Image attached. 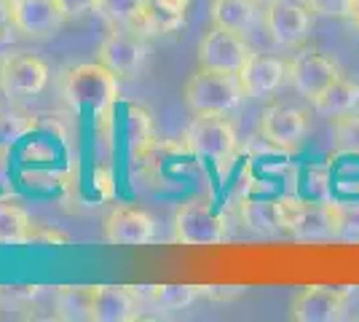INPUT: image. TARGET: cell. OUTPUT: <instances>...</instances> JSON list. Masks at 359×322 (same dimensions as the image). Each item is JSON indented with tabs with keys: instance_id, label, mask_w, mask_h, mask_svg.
<instances>
[{
	"instance_id": "29",
	"label": "cell",
	"mask_w": 359,
	"mask_h": 322,
	"mask_svg": "<svg viewBox=\"0 0 359 322\" xmlns=\"http://www.w3.org/2000/svg\"><path fill=\"white\" fill-rule=\"evenodd\" d=\"M30 245H67V236H65L62 231L46 229V226H38V223H35Z\"/></svg>"
},
{
	"instance_id": "14",
	"label": "cell",
	"mask_w": 359,
	"mask_h": 322,
	"mask_svg": "<svg viewBox=\"0 0 359 322\" xmlns=\"http://www.w3.org/2000/svg\"><path fill=\"white\" fill-rule=\"evenodd\" d=\"M140 298L126 285H97L91 288V314L97 322H132L140 317Z\"/></svg>"
},
{
	"instance_id": "3",
	"label": "cell",
	"mask_w": 359,
	"mask_h": 322,
	"mask_svg": "<svg viewBox=\"0 0 359 322\" xmlns=\"http://www.w3.org/2000/svg\"><path fill=\"white\" fill-rule=\"evenodd\" d=\"M185 145L201 159H210L217 167H228L239 151V135L225 113H196L188 123Z\"/></svg>"
},
{
	"instance_id": "17",
	"label": "cell",
	"mask_w": 359,
	"mask_h": 322,
	"mask_svg": "<svg viewBox=\"0 0 359 322\" xmlns=\"http://www.w3.org/2000/svg\"><path fill=\"white\" fill-rule=\"evenodd\" d=\"M260 14L257 0H212L210 16L215 27H225L233 32H250Z\"/></svg>"
},
{
	"instance_id": "20",
	"label": "cell",
	"mask_w": 359,
	"mask_h": 322,
	"mask_svg": "<svg viewBox=\"0 0 359 322\" xmlns=\"http://www.w3.org/2000/svg\"><path fill=\"white\" fill-rule=\"evenodd\" d=\"M32 217L14 199H0V245H30Z\"/></svg>"
},
{
	"instance_id": "24",
	"label": "cell",
	"mask_w": 359,
	"mask_h": 322,
	"mask_svg": "<svg viewBox=\"0 0 359 322\" xmlns=\"http://www.w3.org/2000/svg\"><path fill=\"white\" fill-rule=\"evenodd\" d=\"M330 129H332V140L341 151L348 154H359V110L344 113V116H335L330 119Z\"/></svg>"
},
{
	"instance_id": "5",
	"label": "cell",
	"mask_w": 359,
	"mask_h": 322,
	"mask_svg": "<svg viewBox=\"0 0 359 322\" xmlns=\"http://www.w3.org/2000/svg\"><path fill=\"white\" fill-rule=\"evenodd\" d=\"M150 57L148 38L132 27H110L97 48V60L118 78H137Z\"/></svg>"
},
{
	"instance_id": "4",
	"label": "cell",
	"mask_w": 359,
	"mask_h": 322,
	"mask_svg": "<svg viewBox=\"0 0 359 322\" xmlns=\"http://www.w3.org/2000/svg\"><path fill=\"white\" fill-rule=\"evenodd\" d=\"M172 236L180 245H220L228 239V220L215 213L207 201H185L175 213Z\"/></svg>"
},
{
	"instance_id": "13",
	"label": "cell",
	"mask_w": 359,
	"mask_h": 322,
	"mask_svg": "<svg viewBox=\"0 0 359 322\" xmlns=\"http://www.w3.org/2000/svg\"><path fill=\"white\" fill-rule=\"evenodd\" d=\"M16 32L32 41H48L62 30L65 19L57 0H19L14 3Z\"/></svg>"
},
{
	"instance_id": "8",
	"label": "cell",
	"mask_w": 359,
	"mask_h": 322,
	"mask_svg": "<svg viewBox=\"0 0 359 322\" xmlns=\"http://www.w3.org/2000/svg\"><path fill=\"white\" fill-rule=\"evenodd\" d=\"M351 290L348 288H327L309 285L292 295L290 320L295 322H338L348 314Z\"/></svg>"
},
{
	"instance_id": "16",
	"label": "cell",
	"mask_w": 359,
	"mask_h": 322,
	"mask_svg": "<svg viewBox=\"0 0 359 322\" xmlns=\"http://www.w3.org/2000/svg\"><path fill=\"white\" fill-rule=\"evenodd\" d=\"M191 0H145L132 30L142 32L145 38L169 35L185 25Z\"/></svg>"
},
{
	"instance_id": "7",
	"label": "cell",
	"mask_w": 359,
	"mask_h": 322,
	"mask_svg": "<svg viewBox=\"0 0 359 322\" xmlns=\"http://www.w3.org/2000/svg\"><path fill=\"white\" fill-rule=\"evenodd\" d=\"M263 25L269 38L282 48L300 46L314 25V11L303 0H271L263 8Z\"/></svg>"
},
{
	"instance_id": "6",
	"label": "cell",
	"mask_w": 359,
	"mask_h": 322,
	"mask_svg": "<svg viewBox=\"0 0 359 322\" xmlns=\"http://www.w3.org/2000/svg\"><path fill=\"white\" fill-rule=\"evenodd\" d=\"M48 65L30 51H8L0 57V92L8 100L35 97L48 83Z\"/></svg>"
},
{
	"instance_id": "28",
	"label": "cell",
	"mask_w": 359,
	"mask_h": 322,
	"mask_svg": "<svg viewBox=\"0 0 359 322\" xmlns=\"http://www.w3.org/2000/svg\"><path fill=\"white\" fill-rule=\"evenodd\" d=\"M57 6L62 8V14L67 19H81L86 14H94L100 0H57Z\"/></svg>"
},
{
	"instance_id": "11",
	"label": "cell",
	"mask_w": 359,
	"mask_h": 322,
	"mask_svg": "<svg viewBox=\"0 0 359 322\" xmlns=\"http://www.w3.org/2000/svg\"><path fill=\"white\" fill-rule=\"evenodd\" d=\"M252 54L255 51L241 32L215 27V25L198 43V65L212 67V70H223V73H241V67L247 65Z\"/></svg>"
},
{
	"instance_id": "12",
	"label": "cell",
	"mask_w": 359,
	"mask_h": 322,
	"mask_svg": "<svg viewBox=\"0 0 359 322\" xmlns=\"http://www.w3.org/2000/svg\"><path fill=\"white\" fill-rule=\"evenodd\" d=\"M156 229H158L156 217L148 210H140V207H113L107 213L105 223H102L105 242L126 247H140L153 242Z\"/></svg>"
},
{
	"instance_id": "26",
	"label": "cell",
	"mask_w": 359,
	"mask_h": 322,
	"mask_svg": "<svg viewBox=\"0 0 359 322\" xmlns=\"http://www.w3.org/2000/svg\"><path fill=\"white\" fill-rule=\"evenodd\" d=\"M314 16H332V19H348L354 0H306Z\"/></svg>"
},
{
	"instance_id": "27",
	"label": "cell",
	"mask_w": 359,
	"mask_h": 322,
	"mask_svg": "<svg viewBox=\"0 0 359 322\" xmlns=\"http://www.w3.org/2000/svg\"><path fill=\"white\" fill-rule=\"evenodd\" d=\"M16 32V14L11 0H0V43H8Z\"/></svg>"
},
{
	"instance_id": "22",
	"label": "cell",
	"mask_w": 359,
	"mask_h": 322,
	"mask_svg": "<svg viewBox=\"0 0 359 322\" xmlns=\"http://www.w3.org/2000/svg\"><path fill=\"white\" fill-rule=\"evenodd\" d=\"M241 220L244 226L260 234H279L282 226V213H279V199L276 201H244L241 204Z\"/></svg>"
},
{
	"instance_id": "1",
	"label": "cell",
	"mask_w": 359,
	"mask_h": 322,
	"mask_svg": "<svg viewBox=\"0 0 359 322\" xmlns=\"http://www.w3.org/2000/svg\"><path fill=\"white\" fill-rule=\"evenodd\" d=\"M60 92L73 107L107 113L118 100V76L100 60L73 65L62 70Z\"/></svg>"
},
{
	"instance_id": "19",
	"label": "cell",
	"mask_w": 359,
	"mask_h": 322,
	"mask_svg": "<svg viewBox=\"0 0 359 322\" xmlns=\"http://www.w3.org/2000/svg\"><path fill=\"white\" fill-rule=\"evenodd\" d=\"M140 307L153 311H182L194 304L196 288L191 285H153V288H135Z\"/></svg>"
},
{
	"instance_id": "30",
	"label": "cell",
	"mask_w": 359,
	"mask_h": 322,
	"mask_svg": "<svg viewBox=\"0 0 359 322\" xmlns=\"http://www.w3.org/2000/svg\"><path fill=\"white\" fill-rule=\"evenodd\" d=\"M348 22H351L354 30L359 32V0H354V8H351V14H348Z\"/></svg>"
},
{
	"instance_id": "10",
	"label": "cell",
	"mask_w": 359,
	"mask_h": 322,
	"mask_svg": "<svg viewBox=\"0 0 359 322\" xmlns=\"http://www.w3.org/2000/svg\"><path fill=\"white\" fill-rule=\"evenodd\" d=\"M257 132L273 148L295 151L303 145V140L309 137L311 119L306 110H300L295 105H269L260 116Z\"/></svg>"
},
{
	"instance_id": "23",
	"label": "cell",
	"mask_w": 359,
	"mask_h": 322,
	"mask_svg": "<svg viewBox=\"0 0 359 322\" xmlns=\"http://www.w3.org/2000/svg\"><path fill=\"white\" fill-rule=\"evenodd\" d=\"M145 0H100L97 14L107 22V27H135L137 16Z\"/></svg>"
},
{
	"instance_id": "32",
	"label": "cell",
	"mask_w": 359,
	"mask_h": 322,
	"mask_svg": "<svg viewBox=\"0 0 359 322\" xmlns=\"http://www.w3.org/2000/svg\"><path fill=\"white\" fill-rule=\"evenodd\" d=\"M11 3H19V0H11Z\"/></svg>"
},
{
	"instance_id": "25",
	"label": "cell",
	"mask_w": 359,
	"mask_h": 322,
	"mask_svg": "<svg viewBox=\"0 0 359 322\" xmlns=\"http://www.w3.org/2000/svg\"><path fill=\"white\" fill-rule=\"evenodd\" d=\"M335 239L359 242V204H332Z\"/></svg>"
},
{
	"instance_id": "21",
	"label": "cell",
	"mask_w": 359,
	"mask_h": 322,
	"mask_svg": "<svg viewBox=\"0 0 359 322\" xmlns=\"http://www.w3.org/2000/svg\"><path fill=\"white\" fill-rule=\"evenodd\" d=\"M54 311H57L60 320H94V314H91V288H60L57 298H54Z\"/></svg>"
},
{
	"instance_id": "15",
	"label": "cell",
	"mask_w": 359,
	"mask_h": 322,
	"mask_svg": "<svg viewBox=\"0 0 359 322\" xmlns=\"http://www.w3.org/2000/svg\"><path fill=\"white\" fill-rule=\"evenodd\" d=\"M239 81L247 97H269L282 89L287 81V62L269 54H252L241 67Z\"/></svg>"
},
{
	"instance_id": "2",
	"label": "cell",
	"mask_w": 359,
	"mask_h": 322,
	"mask_svg": "<svg viewBox=\"0 0 359 322\" xmlns=\"http://www.w3.org/2000/svg\"><path fill=\"white\" fill-rule=\"evenodd\" d=\"M185 105L194 113H231L244 102V86L239 81V73H223V70H212L201 67L191 73V78L182 86Z\"/></svg>"
},
{
	"instance_id": "31",
	"label": "cell",
	"mask_w": 359,
	"mask_h": 322,
	"mask_svg": "<svg viewBox=\"0 0 359 322\" xmlns=\"http://www.w3.org/2000/svg\"><path fill=\"white\" fill-rule=\"evenodd\" d=\"M257 3H260V6H269L271 0H257Z\"/></svg>"
},
{
	"instance_id": "9",
	"label": "cell",
	"mask_w": 359,
	"mask_h": 322,
	"mask_svg": "<svg viewBox=\"0 0 359 322\" xmlns=\"http://www.w3.org/2000/svg\"><path fill=\"white\" fill-rule=\"evenodd\" d=\"M338 76H341L338 62L327 57V54H322V51H316V48H300L298 54L287 62L290 86L300 97H306L309 102H314Z\"/></svg>"
},
{
	"instance_id": "18",
	"label": "cell",
	"mask_w": 359,
	"mask_h": 322,
	"mask_svg": "<svg viewBox=\"0 0 359 322\" xmlns=\"http://www.w3.org/2000/svg\"><path fill=\"white\" fill-rule=\"evenodd\" d=\"M357 107H359V83H354L351 78H346L344 73L314 100V110L319 116H327V119L351 113Z\"/></svg>"
}]
</instances>
